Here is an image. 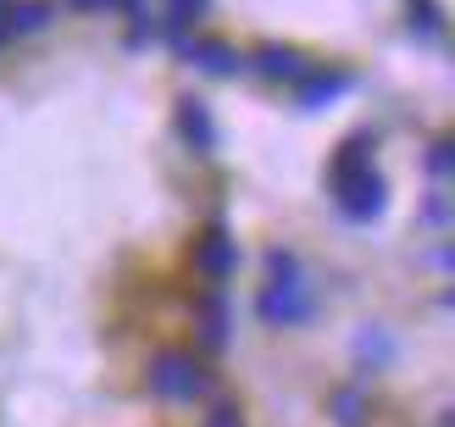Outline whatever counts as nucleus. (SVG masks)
<instances>
[{
	"instance_id": "f257e3e1",
	"label": "nucleus",
	"mask_w": 455,
	"mask_h": 427,
	"mask_svg": "<svg viewBox=\"0 0 455 427\" xmlns=\"http://www.w3.org/2000/svg\"><path fill=\"white\" fill-rule=\"evenodd\" d=\"M333 200H339V211L350 222H372L383 211L389 189H383V172L372 167V133H350V139L339 145V155H333Z\"/></svg>"
},
{
	"instance_id": "f03ea898",
	"label": "nucleus",
	"mask_w": 455,
	"mask_h": 427,
	"mask_svg": "<svg viewBox=\"0 0 455 427\" xmlns=\"http://www.w3.org/2000/svg\"><path fill=\"white\" fill-rule=\"evenodd\" d=\"M311 317V283L300 273L294 250H272L267 256V289H261V322L267 328H294Z\"/></svg>"
},
{
	"instance_id": "7ed1b4c3",
	"label": "nucleus",
	"mask_w": 455,
	"mask_h": 427,
	"mask_svg": "<svg viewBox=\"0 0 455 427\" xmlns=\"http://www.w3.org/2000/svg\"><path fill=\"white\" fill-rule=\"evenodd\" d=\"M150 389L162 399H200L206 394V367L184 350H167V355L150 361Z\"/></svg>"
},
{
	"instance_id": "20e7f679",
	"label": "nucleus",
	"mask_w": 455,
	"mask_h": 427,
	"mask_svg": "<svg viewBox=\"0 0 455 427\" xmlns=\"http://www.w3.org/2000/svg\"><path fill=\"white\" fill-rule=\"evenodd\" d=\"M184 56L200 67V73H212V78H239V73H244V56H239L228 39H189Z\"/></svg>"
},
{
	"instance_id": "39448f33",
	"label": "nucleus",
	"mask_w": 455,
	"mask_h": 427,
	"mask_svg": "<svg viewBox=\"0 0 455 427\" xmlns=\"http://www.w3.org/2000/svg\"><path fill=\"white\" fill-rule=\"evenodd\" d=\"M195 266H200L212 283H222L228 273H234V266H239V244L228 239V228H206V239L195 244Z\"/></svg>"
},
{
	"instance_id": "423d86ee",
	"label": "nucleus",
	"mask_w": 455,
	"mask_h": 427,
	"mask_svg": "<svg viewBox=\"0 0 455 427\" xmlns=\"http://www.w3.org/2000/svg\"><path fill=\"white\" fill-rule=\"evenodd\" d=\"M256 73L272 78V83H300L311 67H306V56L294 51V44H261V51H256Z\"/></svg>"
},
{
	"instance_id": "0eeeda50",
	"label": "nucleus",
	"mask_w": 455,
	"mask_h": 427,
	"mask_svg": "<svg viewBox=\"0 0 455 427\" xmlns=\"http://www.w3.org/2000/svg\"><path fill=\"white\" fill-rule=\"evenodd\" d=\"M178 128H184V139L200 150V155H212L217 150V123H212V111H206V100H178Z\"/></svg>"
},
{
	"instance_id": "6e6552de",
	"label": "nucleus",
	"mask_w": 455,
	"mask_h": 427,
	"mask_svg": "<svg viewBox=\"0 0 455 427\" xmlns=\"http://www.w3.org/2000/svg\"><path fill=\"white\" fill-rule=\"evenodd\" d=\"M350 83H355L350 73H306V78H300V95H294V100H300V111H323L328 100L345 95Z\"/></svg>"
},
{
	"instance_id": "1a4fd4ad",
	"label": "nucleus",
	"mask_w": 455,
	"mask_h": 427,
	"mask_svg": "<svg viewBox=\"0 0 455 427\" xmlns=\"http://www.w3.org/2000/svg\"><path fill=\"white\" fill-rule=\"evenodd\" d=\"M44 22H51V0H12V17H6L12 34H39Z\"/></svg>"
},
{
	"instance_id": "9d476101",
	"label": "nucleus",
	"mask_w": 455,
	"mask_h": 427,
	"mask_svg": "<svg viewBox=\"0 0 455 427\" xmlns=\"http://www.w3.org/2000/svg\"><path fill=\"white\" fill-rule=\"evenodd\" d=\"M411 34H422V39H439L444 34V17H439L434 0H411Z\"/></svg>"
},
{
	"instance_id": "9b49d317",
	"label": "nucleus",
	"mask_w": 455,
	"mask_h": 427,
	"mask_svg": "<svg viewBox=\"0 0 455 427\" xmlns=\"http://www.w3.org/2000/svg\"><path fill=\"white\" fill-rule=\"evenodd\" d=\"M333 411H339V427H361V422H367V399H361L355 389H339Z\"/></svg>"
},
{
	"instance_id": "f8f14e48",
	"label": "nucleus",
	"mask_w": 455,
	"mask_h": 427,
	"mask_svg": "<svg viewBox=\"0 0 455 427\" xmlns=\"http://www.w3.org/2000/svg\"><path fill=\"white\" fill-rule=\"evenodd\" d=\"M206 344H212V350L228 344V305H222V295L206 300Z\"/></svg>"
},
{
	"instance_id": "ddd939ff",
	"label": "nucleus",
	"mask_w": 455,
	"mask_h": 427,
	"mask_svg": "<svg viewBox=\"0 0 455 427\" xmlns=\"http://www.w3.org/2000/svg\"><path fill=\"white\" fill-rule=\"evenodd\" d=\"M200 12H206V0H167V28H172V34H184Z\"/></svg>"
},
{
	"instance_id": "4468645a",
	"label": "nucleus",
	"mask_w": 455,
	"mask_h": 427,
	"mask_svg": "<svg viewBox=\"0 0 455 427\" xmlns=\"http://www.w3.org/2000/svg\"><path fill=\"white\" fill-rule=\"evenodd\" d=\"M450 167H455V155H450V139H439L434 150H427V172H434V178H450Z\"/></svg>"
},
{
	"instance_id": "2eb2a0df",
	"label": "nucleus",
	"mask_w": 455,
	"mask_h": 427,
	"mask_svg": "<svg viewBox=\"0 0 455 427\" xmlns=\"http://www.w3.org/2000/svg\"><path fill=\"white\" fill-rule=\"evenodd\" d=\"M206 427H244V422H239V411H234V406H217Z\"/></svg>"
},
{
	"instance_id": "dca6fc26",
	"label": "nucleus",
	"mask_w": 455,
	"mask_h": 427,
	"mask_svg": "<svg viewBox=\"0 0 455 427\" xmlns=\"http://www.w3.org/2000/svg\"><path fill=\"white\" fill-rule=\"evenodd\" d=\"M6 17H12V0H0V39H12V28H6Z\"/></svg>"
},
{
	"instance_id": "f3484780",
	"label": "nucleus",
	"mask_w": 455,
	"mask_h": 427,
	"mask_svg": "<svg viewBox=\"0 0 455 427\" xmlns=\"http://www.w3.org/2000/svg\"><path fill=\"white\" fill-rule=\"evenodd\" d=\"M73 6H111V0H73Z\"/></svg>"
}]
</instances>
